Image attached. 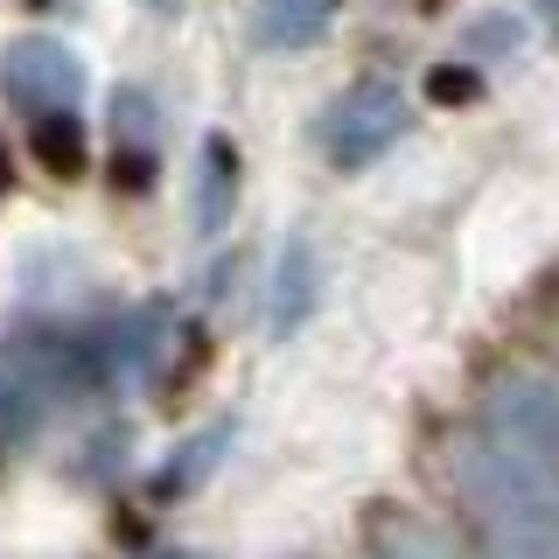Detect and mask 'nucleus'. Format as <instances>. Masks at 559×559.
Wrapping results in <instances>:
<instances>
[{"label": "nucleus", "instance_id": "f257e3e1", "mask_svg": "<svg viewBox=\"0 0 559 559\" xmlns=\"http://www.w3.org/2000/svg\"><path fill=\"white\" fill-rule=\"evenodd\" d=\"M8 92L22 105H35V112H57L49 98L78 92V63H70L57 43H43V35H35V43H14L8 49Z\"/></svg>", "mask_w": 559, "mask_h": 559}, {"label": "nucleus", "instance_id": "f03ea898", "mask_svg": "<svg viewBox=\"0 0 559 559\" xmlns=\"http://www.w3.org/2000/svg\"><path fill=\"white\" fill-rule=\"evenodd\" d=\"M399 127V112H392V98L378 92V84H364L357 98H343L336 105V119H329V140H336V162H371V154L392 140Z\"/></svg>", "mask_w": 559, "mask_h": 559}, {"label": "nucleus", "instance_id": "7ed1b4c3", "mask_svg": "<svg viewBox=\"0 0 559 559\" xmlns=\"http://www.w3.org/2000/svg\"><path fill=\"white\" fill-rule=\"evenodd\" d=\"M28 147H35V162H43L49 175H84V127L63 112H35V127H28Z\"/></svg>", "mask_w": 559, "mask_h": 559}, {"label": "nucleus", "instance_id": "20e7f679", "mask_svg": "<svg viewBox=\"0 0 559 559\" xmlns=\"http://www.w3.org/2000/svg\"><path fill=\"white\" fill-rule=\"evenodd\" d=\"M329 8H336V0H266V14H259V22H266L273 43H308V35L322 28Z\"/></svg>", "mask_w": 559, "mask_h": 559}, {"label": "nucleus", "instance_id": "39448f33", "mask_svg": "<svg viewBox=\"0 0 559 559\" xmlns=\"http://www.w3.org/2000/svg\"><path fill=\"white\" fill-rule=\"evenodd\" d=\"M203 168H210V175H203V231H217V224H224V203H231V175H238V168H231V140H224V133L210 140Z\"/></svg>", "mask_w": 559, "mask_h": 559}, {"label": "nucleus", "instance_id": "423d86ee", "mask_svg": "<svg viewBox=\"0 0 559 559\" xmlns=\"http://www.w3.org/2000/svg\"><path fill=\"white\" fill-rule=\"evenodd\" d=\"M427 98L433 105H476L483 98V78H476V70H462V63H441V70H427Z\"/></svg>", "mask_w": 559, "mask_h": 559}, {"label": "nucleus", "instance_id": "0eeeda50", "mask_svg": "<svg viewBox=\"0 0 559 559\" xmlns=\"http://www.w3.org/2000/svg\"><path fill=\"white\" fill-rule=\"evenodd\" d=\"M0 189H8V147H0Z\"/></svg>", "mask_w": 559, "mask_h": 559}]
</instances>
